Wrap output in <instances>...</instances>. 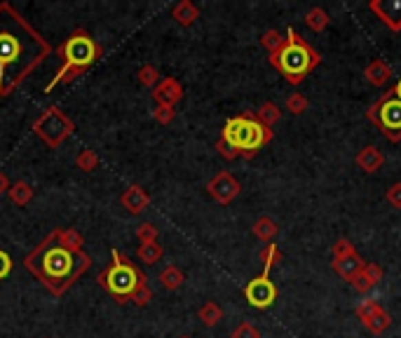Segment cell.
Returning <instances> with one entry per match:
<instances>
[{
	"instance_id": "cell-1",
	"label": "cell",
	"mask_w": 401,
	"mask_h": 338,
	"mask_svg": "<svg viewBox=\"0 0 401 338\" xmlns=\"http://www.w3.org/2000/svg\"><path fill=\"white\" fill-rule=\"evenodd\" d=\"M270 61L284 73L286 80L296 85L319 64V56L310 45H305L294 31H289V36L284 38V45L270 56Z\"/></svg>"
},
{
	"instance_id": "cell-2",
	"label": "cell",
	"mask_w": 401,
	"mask_h": 338,
	"mask_svg": "<svg viewBox=\"0 0 401 338\" xmlns=\"http://www.w3.org/2000/svg\"><path fill=\"white\" fill-rule=\"evenodd\" d=\"M272 131L263 127L256 118L251 116H237L230 118L223 127V143H226L230 151H242V153H256L261 146H265L270 141Z\"/></svg>"
},
{
	"instance_id": "cell-3",
	"label": "cell",
	"mask_w": 401,
	"mask_h": 338,
	"mask_svg": "<svg viewBox=\"0 0 401 338\" xmlns=\"http://www.w3.org/2000/svg\"><path fill=\"white\" fill-rule=\"evenodd\" d=\"M279 259V251H277V244H268L265 254H263V261H265V268H263V275L256 279H251L246 284L244 294H246V301L251 303L254 308H270L274 299H277V286L270 282V271L274 266V261Z\"/></svg>"
},
{
	"instance_id": "cell-4",
	"label": "cell",
	"mask_w": 401,
	"mask_h": 338,
	"mask_svg": "<svg viewBox=\"0 0 401 338\" xmlns=\"http://www.w3.org/2000/svg\"><path fill=\"white\" fill-rule=\"evenodd\" d=\"M64 56H66V66L59 71L54 83H50L47 89H52L56 83H61V80H68V73L76 76L80 68L89 66L91 61L96 59V45L91 43V38H87L85 33H78V36L68 38V43L64 45Z\"/></svg>"
},
{
	"instance_id": "cell-5",
	"label": "cell",
	"mask_w": 401,
	"mask_h": 338,
	"mask_svg": "<svg viewBox=\"0 0 401 338\" xmlns=\"http://www.w3.org/2000/svg\"><path fill=\"white\" fill-rule=\"evenodd\" d=\"M371 120H376L380 127L392 141L401 139V101L394 96V92L382 96L378 104L371 108Z\"/></svg>"
},
{
	"instance_id": "cell-6",
	"label": "cell",
	"mask_w": 401,
	"mask_h": 338,
	"mask_svg": "<svg viewBox=\"0 0 401 338\" xmlns=\"http://www.w3.org/2000/svg\"><path fill=\"white\" fill-rule=\"evenodd\" d=\"M113 259L116 261L120 259L118 251H113ZM101 282L106 284V289L111 291V294L124 299V296H131V291L139 284V271L131 268L127 261H118L116 266L108 268V271L101 275Z\"/></svg>"
},
{
	"instance_id": "cell-7",
	"label": "cell",
	"mask_w": 401,
	"mask_h": 338,
	"mask_svg": "<svg viewBox=\"0 0 401 338\" xmlns=\"http://www.w3.org/2000/svg\"><path fill=\"white\" fill-rule=\"evenodd\" d=\"M71 129H73L71 120H68L59 108H50V111L36 123V131L50 143V146H56V143L64 141L66 136L71 134Z\"/></svg>"
},
{
	"instance_id": "cell-8",
	"label": "cell",
	"mask_w": 401,
	"mask_h": 338,
	"mask_svg": "<svg viewBox=\"0 0 401 338\" xmlns=\"http://www.w3.org/2000/svg\"><path fill=\"white\" fill-rule=\"evenodd\" d=\"M43 268L47 273V277L52 279H64L73 273V254L64 247H54L45 254Z\"/></svg>"
},
{
	"instance_id": "cell-9",
	"label": "cell",
	"mask_w": 401,
	"mask_h": 338,
	"mask_svg": "<svg viewBox=\"0 0 401 338\" xmlns=\"http://www.w3.org/2000/svg\"><path fill=\"white\" fill-rule=\"evenodd\" d=\"M209 193L216 200H219V202L228 204L230 200L237 198L239 183H237V179H235L232 174H228V171H221L219 176H214V179L209 181Z\"/></svg>"
},
{
	"instance_id": "cell-10",
	"label": "cell",
	"mask_w": 401,
	"mask_h": 338,
	"mask_svg": "<svg viewBox=\"0 0 401 338\" xmlns=\"http://www.w3.org/2000/svg\"><path fill=\"white\" fill-rule=\"evenodd\" d=\"M359 317H362V322L369 326L373 334H380V331H385L389 326V315L373 301H366L359 306Z\"/></svg>"
},
{
	"instance_id": "cell-11",
	"label": "cell",
	"mask_w": 401,
	"mask_h": 338,
	"mask_svg": "<svg viewBox=\"0 0 401 338\" xmlns=\"http://www.w3.org/2000/svg\"><path fill=\"white\" fill-rule=\"evenodd\" d=\"M371 10L380 17L392 31L401 28V0H373Z\"/></svg>"
},
{
	"instance_id": "cell-12",
	"label": "cell",
	"mask_w": 401,
	"mask_h": 338,
	"mask_svg": "<svg viewBox=\"0 0 401 338\" xmlns=\"http://www.w3.org/2000/svg\"><path fill=\"white\" fill-rule=\"evenodd\" d=\"M21 54V43L12 33H0V73L5 71V66L12 64L17 56Z\"/></svg>"
},
{
	"instance_id": "cell-13",
	"label": "cell",
	"mask_w": 401,
	"mask_h": 338,
	"mask_svg": "<svg viewBox=\"0 0 401 338\" xmlns=\"http://www.w3.org/2000/svg\"><path fill=\"white\" fill-rule=\"evenodd\" d=\"M183 96V87L179 85L176 78H164L162 83L155 87V99L160 104H167V106H174Z\"/></svg>"
},
{
	"instance_id": "cell-14",
	"label": "cell",
	"mask_w": 401,
	"mask_h": 338,
	"mask_svg": "<svg viewBox=\"0 0 401 338\" xmlns=\"http://www.w3.org/2000/svg\"><path fill=\"white\" fill-rule=\"evenodd\" d=\"M122 204L127 207V211H131V214H141V211L151 204V198L146 196V191H143L141 186H129L127 191L122 193Z\"/></svg>"
},
{
	"instance_id": "cell-15",
	"label": "cell",
	"mask_w": 401,
	"mask_h": 338,
	"mask_svg": "<svg viewBox=\"0 0 401 338\" xmlns=\"http://www.w3.org/2000/svg\"><path fill=\"white\" fill-rule=\"evenodd\" d=\"M382 162H385V158H382V153L378 151L376 146H366L364 151H359V156H357V165L364 171H369V174H373V171L380 169Z\"/></svg>"
},
{
	"instance_id": "cell-16",
	"label": "cell",
	"mask_w": 401,
	"mask_h": 338,
	"mask_svg": "<svg viewBox=\"0 0 401 338\" xmlns=\"http://www.w3.org/2000/svg\"><path fill=\"white\" fill-rule=\"evenodd\" d=\"M334 266H336V271L343 275L345 279H354L359 273L364 271V261H362V256L354 251V254H349L345 256V259H340V261H334Z\"/></svg>"
},
{
	"instance_id": "cell-17",
	"label": "cell",
	"mask_w": 401,
	"mask_h": 338,
	"mask_svg": "<svg viewBox=\"0 0 401 338\" xmlns=\"http://www.w3.org/2000/svg\"><path fill=\"white\" fill-rule=\"evenodd\" d=\"M378 279H380V268L378 266H364V271L352 279V284L357 286L359 291H369L378 284Z\"/></svg>"
},
{
	"instance_id": "cell-18",
	"label": "cell",
	"mask_w": 401,
	"mask_h": 338,
	"mask_svg": "<svg viewBox=\"0 0 401 338\" xmlns=\"http://www.w3.org/2000/svg\"><path fill=\"white\" fill-rule=\"evenodd\" d=\"M389 76H392V68H389V66L385 64V61H380V59L371 61V64L366 66V78H369L373 85H382V83H387Z\"/></svg>"
},
{
	"instance_id": "cell-19",
	"label": "cell",
	"mask_w": 401,
	"mask_h": 338,
	"mask_svg": "<svg viewBox=\"0 0 401 338\" xmlns=\"http://www.w3.org/2000/svg\"><path fill=\"white\" fill-rule=\"evenodd\" d=\"M183 273L179 271L176 266H167L162 273H160V282H162L164 289H169V291H174V289H179V286L183 284Z\"/></svg>"
},
{
	"instance_id": "cell-20",
	"label": "cell",
	"mask_w": 401,
	"mask_h": 338,
	"mask_svg": "<svg viewBox=\"0 0 401 338\" xmlns=\"http://www.w3.org/2000/svg\"><path fill=\"white\" fill-rule=\"evenodd\" d=\"M197 8H195L193 3H188V0H183V3H179L174 8V19L179 21V24L183 26H188V24H193L195 19H197Z\"/></svg>"
},
{
	"instance_id": "cell-21",
	"label": "cell",
	"mask_w": 401,
	"mask_h": 338,
	"mask_svg": "<svg viewBox=\"0 0 401 338\" xmlns=\"http://www.w3.org/2000/svg\"><path fill=\"white\" fill-rule=\"evenodd\" d=\"M10 198H12V202L14 204H19V207H24V204L31 202V198H33V188L28 186V183L24 181H19V183H14V186H10Z\"/></svg>"
},
{
	"instance_id": "cell-22",
	"label": "cell",
	"mask_w": 401,
	"mask_h": 338,
	"mask_svg": "<svg viewBox=\"0 0 401 338\" xmlns=\"http://www.w3.org/2000/svg\"><path fill=\"white\" fill-rule=\"evenodd\" d=\"M139 259L146 263V266H153V263H158L162 259V247H160L158 242H146L139 247Z\"/></svg>"
},
{
	"instance_id": "cell-23",
	"label": "cell",
	"mask_w": 401,
	"mask_h": 338,
	"mask_svg": "<svg viewBox=\"0 0 401 338\" xmlns=\"http://www.w3.org/2000/svg\"><path fill=\"white\" fill-rule=\"evenodd\" d=\"M254 235L259 240H263V242H270V240L277 235V226H274V221L272 219H259L256 221V226H254Z\"/></svg>"
},
{
	"instance_id": "cell-24",
	"label": "cell",
	"mask_w": 401,
	"mask_h": 338,
	"mask_svg": "<svg viewBox=\"0 0 401 338\" xmlns=\"http://www.w3.org/2000/svg\"><path fill=\"white\" fill-rule=\"evenodd\" d=\"M221 317H223V313H221V308L216 306L214 301L204 303V306L199 308V319H202V322L207 324V326L219 324V322H221Z\"/></svg>"
},
{
	"instance_id": "cell-25",
	"label": "cell",
	"mask_w": 401,
	"mask_h": 338,
	"mask_svg": "<svg viewBox=\"0 0 401 338\" xmlns=\"http://www.w3.org/2000/svg\"><path fill=\"white\" fill-rule=\"evenodd\" d=\"M131 301L136 303V306H146L148 301L153 299V291H151V286L146 284V277L139 273V284H136V289L131 291V296H129Z\"/></svg>"
},
{
	"instance_id": "cell-26",
	"label": "cell",
	"mask_w": 401,
	"mask_h": 338,
	"mask_svg": "<svg viewBox=\"0 0 401 338\" xmlns=\"http://www.w3.org/2000/svg\"><path fill=\"white\" fill-rule=\"evenodd\" d=\"M279 116H282V113H279V108L274 106V104H263V106H261V111H259V116H256V120H259L263 127L270 129V125L277 123Z\"/></svg>"
},
{
	"instance_id": "cell-27",
	"label": "cell",
	"mask_w": 401,
	"mask_h": 338,
	"mask_svg": "<svg viewBox=\"0 0 401 338\" xmlns=\"http://www.w3.org/2000/svg\"><path fill=\"white\" fill-rule=\"evenodd\" d=\"M59 242L64 244V249H68V251L73 254V251H80L83 237H80V233H76L73 228H68V231H61V233H59Z\"/></svg>"
},
{
	"instance_id": "cell-28",
	"label": "cell",
	"mask_w": 401,
	"mask_h": 338,
	"mask_svg": "<svg viewBox=\"0 0 401 338\" xmlns=\"http://www.w3.org/2000/svg\"><path fill=\"white\" fill-rule=\"evenodd\" d=\"M305 24L312 28V31H324L326 24H329V17H326L324 10H319V8H314L307 12L305 17Z\"/></svg>"
},
{
	"instance_id": "cell-29",
	"label": "cell",
	"mask_w": 401,
	"mask_h": 338,
	"mask_svg": "<svg viewBox=\"0 0 401 338\" xmlns=\"http://www.w3.org/2000/svg\"><path fill=\"white\" fill-rule=\"evenodd\" d=\"M76 165L83 171H91L96 167V165H99V158L94 156V151H83L80 153V156L76 158Z\"/></svg>"
},
{
	"instance_id": "cell-30",
	"label": "cell",
	"mask_w": 401,
	"mask_h": 338,
	"mask_svg": "<svg viewBox=\"0 0 401 338\" xmlns=\"http://www.w3.org/2000/svg\"><path fill=\"white\" fill-rule=\"evenodd\" d=\"M136 237L141 240V244L155 242V240H158V228L153 226V223H141L139 231H136Z\"/></svg>"
},
{
	"instance_id": "cell-31",
	"label": "cell",
	"mask_w": 401,
	"mask_h": 338,
	"mask_svg": "<svg viewBox=\"0 0 401 338\" xmlns=\"http://www.w3.org/2000/svg\"><path fill=\"white\" fill-rule=\"evenodd\" d=\"M286 108H289L294 116H301V113L307 108V99L303 94H291L289 101H286Z\"/></svg>"
},
{
	"instance_id": "cell-32",
	"label": "cell",
	"mask_w": 401,
	"mask_h": 338,
	"mask_svg": "<svg viewBox=\"0 0 401 338\" xmlns=\"http://www.w3.org/2000/svg\"><path fill=\"white\" fill-rule=\"evenodd\" d=\"M263 45H265V47L270 50V54H274L284 45V38L279 36L277 31H268L265 36H263Z\"/></svg>"
},
{
	"instance_id": "cell-33",
	"label": "cell",
	"mask_w": 401,
	"mask_h": 338,
	"mask_svg": "<svg viewBox=\"0 0 401 338\" xmlns=\"http://www.w3.org/2000/svg\"><path fill=\"white\" fill-rule=\"evenodd\" d=\"M139 80H141V85H146V87L158 85V68L155 66H143L139 71Z\"/></svg>"
},
{
	"instance_id": "cell-34",
	"label": "cell",
	"mask_w": 401,
	"mask_h": 338,
	"mask_svg": "<svg viewBox=\"0 0 401 338\" xmlns=\"http://www.w3.org/2000/svg\"><path fill=\"white\" fill-rule=\"evenodd\" d=\"M155 120L160 125H169L171 120H174V106H167V104H160L158 108H155Z\"/></svg>"
},
{
	"instance_id": "cell-35",
	"label": "cell",
	"mask_w": 401,
	"mask_h": 338,
	"mask_svg": "<svg viewBox=\"0 0 401 338\" xmlns=\"http://www.w3.org/2000/svg\"><path fill=\"white\" fill-rule=\"evenodd\" d=\"M232 338H261V334H259V329H256L254 324L244 322L232 331Z\"/></svg>"
},
{
	"instance_id": "cell-36",
	"label": "cell",
	"mask_w": 401,
	"mask_h": 338,
	"mask_svg": "<svg viewBox=\"0 0 401 338\" xmlns=\"http://www.w3.org/2000/svg\"><path fill=\"white\" fill-rule=\"evenodd\" d=\"M349 254H354L352 244L345 242V240H340V242H336V247H334V261L345 259V256H349Z\"/></svg>"
},
{
	"instance_id": "cell-37",
	"label": "cell",
	"mask_w": 401,
	"mask_h": 338,
	"mask_svg": "<svg viewBox=\"0 0 401 338\" xmlns=\"http://www.w3.org/2000/svg\"><path fill=\"white\" fill-rule=\"evenodd\" d=\"M387 200H389V202H392L397 209H401V183H394L392 191L387 193Z\"/></svg>"
},
{
	"instance_id": "cell-38",
	"label": "cell",
	"mask_w": 401,
	"mask_h": 338,
	"mask_svg": "<svg viewBox=\"0 0 401 338\" xmlns=\"http://www.w3.org/2000/svg\"><path fill=\"white\" fill-rule=\"evenodd\" d=\"M10 268H12V261H10V256L5 254V251H0V279L8 277Z\"/></svg>"
},
{
	"instance_id": "cell-39",
	"label": "cell",
	"mask_w": 401,
	"mask_h": 338,
	"mask_svg": "<svg viewBox=\"0 0 401 338\" xmlns=\"http://www.w3.org/2000/svg\"><path fill=\"white\" fill-rule=\"evenodd\" d=\"M5 191H10V181L5 174H0V193H5Z\"/></svg>"
},
{
	"instance_id": "cell-40",
	"label": "cell",
	"mask_w": 401,
	"mask_h": 338,
	"mask_svg": "<svg viewBox=\"0 0 401 338\" xmlns=\"http://www.w3.org/2000/svg\"><path fill=\"white\" fill-rule=\"evenodd\" d=\"M392 92H394V96H397V99L401 101V80H399V83H397V87H394Z\"/></svg>"
},
{
	"instance_id": "cell-41",
	"label": "cell",
	"mask_w": 401,
	"mask_h": 338,
	"mask_svg": "<svg viewBox=\"0 0 401 338\" xmlns=\"http://www.w3.org/2000/svg\"><path fill=\"white\" fill-rule=\"evenodd\" d=\"M181 338H188V336H181Z\"/></svg>"
}]
</instances>
